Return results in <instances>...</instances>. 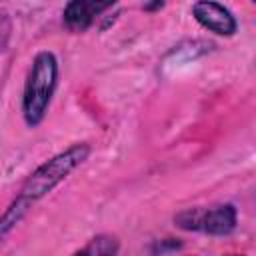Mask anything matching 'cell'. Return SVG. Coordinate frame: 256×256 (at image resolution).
<instances>
[{
  "label": "cell",
  "mask_w": 256,
  "mask_h": 256,
  "mask_svg": "<svg viewBox=\"0 0 256 256\" xmlns=\"http://www.w3.org/2000/svg\"><path fill=\"white\" fill-rule=\"evenodd\" d=\"M90 154V146L88 144H74L70 148H66L64 152L56 154L54 158H50L48 162H44L22 186L20 194L16 196V200L10 204V208L6 210V214L0 218V236H4L22 216L24 212L36 202L40 200L44 194H48L58 182H62L78 164H82L86 160V156Z\"/></svg>",
  "instance_id": "obj_1"
},
{
  "label": "cell",
  "mask_w": 256,
  "mask_h": 256,
  "mask_svg": "<svg viewBox=\"0 0 256 256\" xmlns=\"http://www.w3.org/2000/svg\"><path fill=\"white\" fill-rule=\"evenodd\" d=\"M58 78V62L56 56L48 50L38 52L32 60V66L26 76L24 96H22V112L28 126H36L46 116L48 104L52 100Z\"/></svg>",
  "instance_id": "obj_2"
},
{
  "label": "cell",
  "mask_w": 256,
  "mask_h": 256,
  "mask_svg": "<svg viewBox=\"0 0 256 256\" xmlns=\"http://www.w3.org/2000/svg\"><path fill=\"white\" fill-rule=\"evenodd\" d=\"M176 222L184 230H198L204 234H228L236 226V210L232 204H222L214 208H192L176 216Z\"/></svg>",
  "instance_id": "obj_3"
},
{
  "label": "cell",
  "mask_w": 256,
  "mask_h": 256,
  "mask_svg": "<svg viewBox=\"0 0 256 256\" xmlns=\"http://www.w3.org/2000/svg\"><path fill=\"white\" fill-rule=\"evenodd\" d=\"M192 14L210 32H216L220 36H232L236 32V20L232 12L214 0H198L192 6Z\"/></svg>",
  "instance_id": "obj_4"
},
{
  "label": "cell",
  "mask_w": 256,
  "mask_h": 256,
  "mask_svg": "<svg viewBox=\"0 0 256 256\" xmlns=\"http://www.w3.org/2000/svg\"><path fill=\"white\" fill-rule=\"evenodd\" d=\"M116 0H70L64 8V24L72 30H86Z\"/></svg>",
  "instance_id": "obj_5"
},
{
  "label": "cell",
  "mask_w": 256,
  "mask_h": 256,
  "mask_svg": "<svg viewBox=\"0 0 256 256\" xmlns=\"http://www.w3.org/2000/svg\"><path fill=\"white\" fill-rule=\"evenodd\" d=\"M82 254H114L118 252V242L114 238H106V236H100V238H94L86 248L80 250Z\"/></svg>",
  "instance_id": "obj_6"
},
{
  "label": "cell",
  "mask_w": 256,
  "mask_h": 256,
  "mask_svg": "<svg viewBox=\"0 0 256 256\" xmlns=\"http://www.w3.org/2000/svg\"><path fill=\"white\" fill-rule=\"evenodd\" d=\"M252 2H254V0H252Z\"/></svg>",
  "instance_id": "obj_7"
}]
</instances>
